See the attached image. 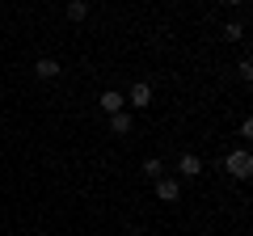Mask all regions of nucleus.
Here are the masks:
<instances>
[{
	"label": "nucleus",
	"instance_id": "f03ea898",
	"mask_svg": "<svg viewBox=\"0 0 253 236\" xmlns=\"http://www.w3.org/2000/svg\"><path fill=\"white\" fill-rule=\"evenodd\" d=\"M156 198H161V202H177V194H181V186L177 182H173V177H156Z\"/></svg>",
	"mask_w": 253,
	"mask_h": 236
},
{
	"label": "nucleus",
	"instance_id": "6e6552de",
	"mask_svg": "<svg viewBox=\"0 0 253 236\" xmlns=\"http://www.w3.org/2000/svg\"><path fill=\"white\" fill-rule=\"evenodd\" d=\"M68 17L84 21V17H89V0H68Z\"/></svg>",
	"mask_w": 253,
	"mask_h": 236
},
{
	"label": "nucleus",
	"instance_id": "423d86ee",
	"mask_svg": "<svg viewBox=\"0 0 253 236\" xmlns=\"http://www.w3.org/2000/svg\"><path fill=\"white\" fill-rule=\"evenodd\" d=\"M110 131H114V135H131V114H126V110L110 114Z\"/></svg>",
	"mask_w": 253,
	"mask_h": 236
},
{
	"label": "nucleus",
	"instance_id": "1a4fd4ad",
	"mask_svg": "<svg viewBox=\"0 0 253 236\" xmlns=\"http://www.w3.org/2000/svg\"><path fill=\"white\" fill-rule=\"evenodd\" d=\"M144 177H152V182L161 177V160H156V156H152V160H144Z\"/></svg>",
	"mask_w": 253,
	"mask_h": 236
},
{
	"label": "nucleus",
	"instance_id": "7ed1b4c3",
	"mask_svg": "<svg viewBox=\"0 0 253 236\" xmlns=\"http://www.w3.org/2000/svg\"><path fill=\"white\" fill-rule=\"evenodd\" d=\"M177 173H181V177H199V173H203V160H199L194 152H186V156L177 160Z\"/></svg>",
	"mask_w": 253,
	"mask_h": 236
},
{
	"label": "nucleus",
	"instance_id": "0eeeda50",
	"mask_svg": "<svg viewBox=\"0 0 253 236\" xmlns=\"http://www.w3.org/2000/svg\"><path fill=\"white\" fill-rule=\"evenodd\" d=\"M34 72H38V80H55L59 76V59H38Z\"/></svg>",
	"mask_w": 253,
	"mask_h": 236
},
{
	"label": "nucleus",
	"instance_id": "9b49d317",
	"mask_svg": "<svg viewBox=\"0 0 253 236\" xmlns=\"http://www.w3.org/2000/svg\"><path fill=\"white\" fill-rule=\"evenodd\" d=\"M228 4H245V0H228Z\"/></svg>",
	"mask_w": 253,
	"mask_h": 236
},
{
	"label": "nucleus",
	"instance_id": "f257e3e1",
	"mask_svg": "<svg viewBox=\"0 0 253 236\" xmlns=\"http://www.w3.org/2000/svg\"><path fill=\"white\" fill-rule=\"evenodd\" d=\"M224 169L232 173L236 182H245V177H249V173H253V156L245 152V148H241V152H228V156H224Z\"/></svg>",
	"mask_w": 253,
	"mask_h": 236
},
{
	"label": "nucleus",
	"instance_id": "9d476101",
	"mask_svg": "<svg viewBox=\"0 0 253 236\" xmlns=\"http://www.w3.org/2000/svg\"><path fill=\"white\" fill-rule=\"evenodd\" d=\"M241 34H245V30L236 26V21H232V26H228V30H224V38H228V42H236V38H241Z\"/></svg>",
	"mask_w": 253,
	"mask_h": 236
},
{
	"label": "nucleus",
	"instance_id": "20e7f679",
	"mask_svg": "<svg viewBox=\"0 0 253 236\" xmlns=\"http://www.w3.org/2000/svg\"><path fill=\"white\" fill-rule=\"evenodd\" d=\"M131 106H135V110H148V106H152V84L139 80L135 89H131Z\"/></svg>",
	"mask_w": 253,
	"mask_h": 236
},
{
	"label": "nucleus",
	"instance_id": "39448f33",
	"mask_svg": "<svg viewBox=\"0 0 253 236\" xmlns=\"http://www.w3.org/2000/svg\"><path fill=\"white\" fill-rule=\"evenodd\" d=\"M123 106H126V97H123L118 89H106V93H101V110H106V114H118Z\"/></svg>",
	"mask_w": 253,
	"mask_h": 236
}]
</instances>
